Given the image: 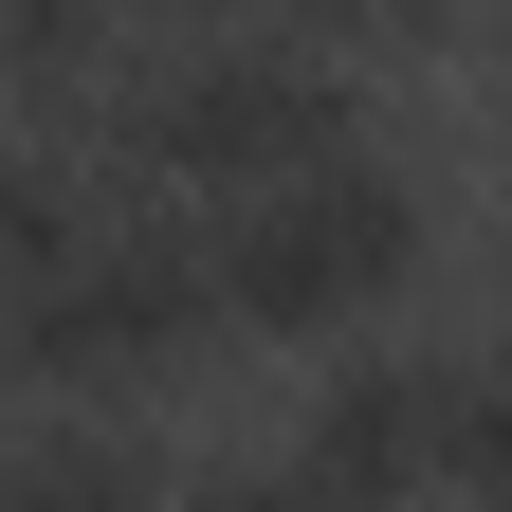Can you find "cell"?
<instances>
[{
	"mask_svg": "<svg viewBox=\"0 0 512 512\" xmlns=\"http://www.w3.org/2000/svg\"><path fill=\"white\" fill-rule=\"evenodd\" d=\"M421 238H439L421 165L348 128V147H311L275 183H238V202H202V275H220V330L330 348V330H366V311L421 275Z\"/></svg>",
	"mask_w": 512,
	"mask_h": 512,
	"instance_id": "cell-3",
	"label": "cell"
},
{
	"mask_svg": "<svg viewBox=\"0 0 512 512\" xmlns=\"http://www.w3.org/2000/svg\"><path fill=\"white\" fill-rule=\"evenodd\" d=\"M110 19H128V37H147V19H165V37H183V19H220V0H110Z\"/></svg>",
	"mask_w": 512,
	"mask_h": 512,
	"instance_id": "cell-10",
	"label": "cell"
},
{
	"mask_svg": "<svg viewBox=\"0 0 512 512\" xmlns=\"http://www.w3.org/2000/svg\"><path fill=\"white\" fill-rule=\"evenodd\" d=\"M165 512H348L311 458H220V476H165Z\"/></svg>",
	"mask_w": 512,
	"mask_h": 512,
	"instance_id": "cell-8",
	"label": "cell"
},
{
	"mask_svg": "<svg viewBox=\"0 0 512 512\" xmlns=\"http://www.w3.org/2000/svg\"><path fill=\"white\" fill-rule=\"evenodd\" d=\"M348 128H366V92H348V55L311 19H183V37L110 55V92L74 110V147H110L147 202H238V183L348 147Z\"/></svg>",
	"mask_w": 512,
	"mask_h": 512,
	"instance_id": "cell-1",
	"label": "cell"
},
{
	"mask_svg": "<svg viewBox=\"0 0 512 512\" xmlns=\"http://www.w3.org/2000/svg\"><path fill=\"white\" fill-rule=\"evenodd\" d=\"M293 458L330 476L348 512H403V494H439V458H458V348H348L330 384H311Z\"/></svg>",
	"mask_w": 512,
	"mask_h": 512,
	"instance_id": "cell-4",
	"label": "cell"
},
{
	"mask_svg": "<svg viewBox=\"0 0 512 512\" xmlns=\"http://www.w3.org/2000/svg\"><path fill=\"white\" fill-rule=\"evenodd\" d=\"M0 512H165V458L110 403H19L0 421Z\"/></svg>",
	"mask_w": 512,
	"mask_h": 512,
	"instance_id": "cell-5",
	"label": "cell"
},
{
	"mask_svg": "<svg viewBox=\"0 0 512 512\" xmlns=\"http://www.w3.org/2000/svg\"><path fill=\"white\" fill-rule=\"evenodd\" d=\"M55 220H74V147H55V128H0V275H19Z\"/></svg>",
	"mask_w": 512,
	"mask_h": 512,
	"instance_id": "cell-7",
	"label": "cell"
},
{
	"mask_svg": "<svg viewBox=\"0 0 512 512\" xmlns=\"http://www.w3.org/2000/svg\"><path fill=\"white\" fill-rule=\"evenodd\" d=\"M202 348H220L202 220L147 183H110V202L74 183V220L0 275V384H37V403H128V384H183Z\"/></svg>",
	"mask_w": 512,
	"mask_h": 512,
	"instance_id": "cell-2",
	"label": "cell"
},
{
	"mask_svg": "<svg viewBox=\"0 0 512 512\" xmlns=\"http://www.w3.org/2000/svg\"><path fill=\"white\" fill-rule=\"evenodd\" d=\"M311 37H421V19H458V0H293Z\"/></svg>",
	"mask_w": 512,
	"mask_h": 512,
	"instance_id": "cell-9",
	"label": "cell"
},
{
	"mask_svg": "<svg viewBox=\"0 0 512 512\" xmlns=\"http://www.w3.org/2000/svg\"><path fill=\"white\" fill-rule=\"evenodd\" d=\"M458 512H512V348H458V458H439Z\"/></svg>",
	"mask_w": 512,
	"mask_h": 512,
	"instance_id": "cell-6",
	"label": "cell"
}]
</instances>
